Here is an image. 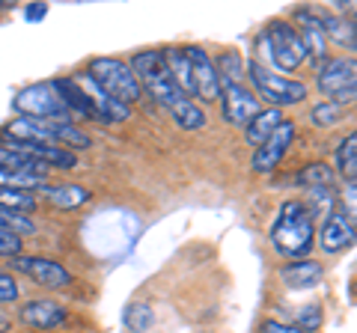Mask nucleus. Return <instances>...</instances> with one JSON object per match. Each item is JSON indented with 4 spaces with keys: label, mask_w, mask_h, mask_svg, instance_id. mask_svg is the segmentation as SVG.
Listing matches in <instances>:
<instances>
[{
    "label": "nucleus",
    "mask_w": 357,
    "mask_h": 333,
    "mask_svg": "<svg viewBox=\"0 0 357 333\" xmlns=\"http://www.w3.org/2000/svg\"><path fill=\"white\" fill-rule=\"evenodd\" d=\"M271 247L286 259H307V253L316 244V224L307 215V208L301 199H286L277 208L274 226L268 232Z\"/></svg>",
    "instance_id": "f257e3e1"
},
{
    "label": "nucleus",
    "mask_w": 357,
    "mask_h": 333,
    "mask_svg": "<svg viewBox=\"0 0 357 333\" xmlns=\"http://www.w3.org/2000/svg\"><path fill=\"white\" fill-rule=\"evenodd\" d=\"M128 65H131L134 77H137L140 90L149 93V95L155 98V104H161L170 116H173L185 102H191V98H188L182 90H178V84L173 81V75L167 72L161 51H140V54H134Z\"/></svg>",
    "instance_id": "f03ea898"
},
{
    "label": "nucleus",
    "mask_w": 357,
    "mask_h": 333,
    "mask_svg": "<svg viewBox=\"0 0 357 333\" xmlns=\"http://www.w3.org/2000/svg\"><path fill=\"white\" fill-rule=\"evenodd\" d=\"M86 77L110 98V102H116L122 107H131L143 98V90L131 72V65L119 57H93L86 65Z\"/></svg>",
    "instance_id": "7ed1b4c3"
},
{
    "label": "nucleus",
    "mask_w": 357,
    "mask_h": 333,
    "mask_svg": "<svg viewBox=\"0 0 357 333\" xmlns=\"http://www.w3.org/2000/svg\"><path fill=\"white\" fill-rule=\"evenodd\" d=\"M259 54L265 57L262 65L268 69H280V72H298L307 63V51L301 45L295 27L289 21H271L256 39Z\"/></svg>",
    "instance_id": "20e7f679"
},
{
    "label": "nucleus",
    "mask_w": 357,
    "mask_h": 333,
    "mask_svg": "<svg viewBox=\"0 0 357 333\" xmlns=\"http://www.w3.org/2000/svg\"><path fill=\"white\" fill-rule=\"evenodd\" d=\"M244 77H250L253 95L277 110L289 107V104H301L310 95L304 81H292V77H286V75H277L274 69H268L259 60H250L244 65Z\"/></svg>",
    "instance_id": "39448f33"
},
{
    "label": "nucleus",
    "mask_w": 357,
    "mask_h": 333,
    "mask_svg": "<svg viewBox=\"0 0 357 333\" xmlns=\"http://www.w3.org/2000/svg\"><path fill=\"white\" fill-rule=\"evenodd\" d=\"M316 84H319V93L325 95V102H333L340 107L354 104V98H357V63H354V57L321 60Z\"/></svg>",
    "instance_id": "423d86ee"
},
{
    "label": "nucleus",
    "mask_w": 357,
    "mask_h": 333,
    "mask_svg": "<svg viewBox=\"0 0 357 333\" xmlns=\"http://www.w3.org/2000/svg\"><path fill=\"white\" fill-rule=\"evenodd\" d=\"M13 110L18 116H30V119H72L54 81L30 84L24 90H18L13 98Z\"/></svg>",
    "instance_id": "0eeeda50"
},
{
    "label": "nucleus",
    "mask_w": 357,
    "mask_h": 333,
    "mask_svg": "<svg viewBox=\"0 0 357 333\" xmlns=\"http://www.w3.org/2000/svg\"><path fill=\"white\" fill-rule=\"evenodd\" d=\"M9 268L30 277L33 283H39L45 288H66L72 286V271L66 265L45 259V256H13L9 259Z\"/></svg>",
    "instance_id": "6e6552de"
},
{
    "label": "nucleus",
    "mask_w": 357,
    "mask_h": 333,
    "mask_svg": "<svg viewBox=\"0 0 357 333\" xmlns=\"http://www.w3.org/2000/svg\"><path fill=\"white\" fill-rule=\"evenodd\" d=\"M295 134H298L295 122H292V119H283L280 125L274 128V134H271V137H265V140L259 143V146L253 149L250 166H253L256 173H271L274 166L286 158L289 146H292V143H295Z\"/></svg>",
    "instance_id": "1a4fd4ad"
},
{
    "label": "nucleus",
    "mask_w": 357,
    "mask_h": 333,
    "mask_svg": "<svg viewBox=\"0 0 357 333\" xmlns=\"http://www.w3.org/2000/svg\"><path fill=\"white\" fill-rule=\"evenodd\" d=\"M316 244L325 253H342L349 250L354 244V212L345 206H337L333 212L325 217V224H321V232Z\"/></svg>",
    "instance_id": "9d476101"
},
{
    "label": "nucleus",
    "mask_w": 357,
    "mask_h": 333,
    "mask_svg": "<svg viewBox=\"0 0 357 333\" xmlns=\"http://www.w3.org/2000/svg\"><path fill=\"white\" fill-rule=\"evenodd\" d=\"M185 57H188V65H191L194 98H203V102H218V98H220V81H218V72H215V63H211L208 51L203 45H188Z\"/></svg>",
    "instance_id": "9b49d317"
},
{
    "label": "nucleus",
    "mask_w": 357,
    "mask_h": 333,
    "mask_svg": "<svg viewBox=\"0 0 357 333\" xmlns=\"http://www.w3.org/2000/svg\"><path fill=\"white\" fill-rule=\"evenodd\" d=\"M220 110H223V119L229 122V125L236 128H244L248 122L262 110V102L253 95V90H248L244 84L238 86H227V90H220Z\"/></svg>",
    "instance_id": "f8f14e48"
},
{
    "label": "nucleus",
    "mask_w": 357,
    "mask_h": 333,
    "mask_svg": "<svg viewBox=\"0 0 357 333\" xmlns=\"http://www.w3.org/2000/svg\"><path fill=\"white\" fill-rule=\"evenodd\" d=\"M295 33L304 45L307 57H316V60H325L328 54V39H325V27H321V9H312V6H301L295 9Z\"/></svg>",
    "instance_id": "ddd939ff"
},
{
    "label": "nucleus",
    "mask_w": 357,
    "mask_h": 333,
    "mask_svg": "<svg viewBox=\"0 0 357 333\" xmlns=\"http://www.w3.org/2000/svg\"><path fill=\"white\" fill-rule=\"evenodd\" d=\"M18 318L21 325H27L30 330H54L66 325V307L57 304V301H48V297H39V301H27L24 307L18 309Z\"/></svg>",
    "instance_id": "4468645a"
},
{
    "label": "nucleus",
    "mask_w": 357,
    "mask_h": 333,
    "mask_svg": "<svg viewBox=\"0 0 357 333\" xmlns=\"http://www.w3.org/2000/svg\"><path fill=\"white\" fill-rule=\"evenodd\" d=\"M321 277H325V268H321V262H316V259H292L280 268V280L286 288H292V292H304V288L319 286Z\"/></svg>",
    "instance_id": "2eb2a0df"
},
{
    "label": "nucleus",
    "mask_w": 357,
    "mask_h": 333,
    "mask_svg": "<svg viewBox=\"0 0 357 333\" xmlns=\"http://www.w3.org/2000/svg\"><path fill=\"white\" fill-rule=\"evenodd\" d=\"M286 116H283V110H277V107H265V110H259L248 125H244V137H248V143L250 146H259V143L265 140V137H271L274 134V128L280 125Z\"/></svg>",
    "instance_id": "dca6fc26"
},
{
    "label": "nucleus",
    "mask_w": 357,
    "mask_h": 333,
    "mask_svg": "<svg viewBox=\"0 0 357 333\" xmlns=\"http://www.w3.org/2000/svg\"><path fill=\"white\" fill-rule=\"evenodd\" d=\"M39 194L57 208H77V206H84L93 199V194L81 185H45Z\"/></svg>",
    "instance_id": "f3484780"
},
{
    "label": "nucleus",
    "mask_w": 357,
    "mask_h": 333,
    "mask_svg": "<svg viewBox=\"0 0 357 333\" xmlns=\"http://www.w3.org/2000/svg\"><path fill=\"white\" fill-rule=\"evenodd\" d=\"M321 27H325V39H331L333 45L354 51V24L345 15L321 13Z\"/></svg>",
    "instance_id": "a211bd4d"
},
{
    "label": "nucleus",
    "mask_w": 357,
    "mask_h": 333,
    "mask_svg": "<svg viewBox=\"0 0 357 333\" xmlns=\"http://www.w3.org/2000/svg\"><path fill=\"white\" fill-rule=\"evenodd\" d=\"M215 63V72H218V81H220V90H227V86H238L244 84V60L238 51H223Z\"/></svg>",
    "instance_id": "6ab92c4d"
},
{
    "label": "nucleus",
    "mask_w": 357,
    "mask_h": 333,
    "mask_svg": "<svg viewBox=\"0 0 357 333\" xmlns=\"http://www.w3.org/2000/svg\"><path fill=\"white\" fill-rule=\"evenodd\" d=\"M304 208L310 217H328L337 208V194L331 187H307V199Z\"/></svg>",
    "instance_id": "aec40b11"
},
{
    "label": "nucleus",
    "mask_w": 357,
    "mask_h": 333,
    "mask_svg": "<svg viewBox=\"0 0 357 333\" xmlns=\"http://www.w3.org/2000/svg\"><path fill=\"white\" fill-rule=\"evenodd\" d=\"M0 170H13V173H48L39 161H33L30 155L18 152V149H9V146H0Z\"/></svg>",
    "instance_id": "412c9836"
},
{
    "label": "nucleus",
    "mask_w": 357,
    "mask_h": 333,
    "mask_svg": "<svg viewBox=\"0 0 357 333\" xmlns=\"http://www.w3.org/2000/svg\"><path fill=\"white\" fill-rule=\"evenodd\" d=\"M337 166H340V173L345 176V182L354 185V179H357V134H354V131H349V137L340 143Z\"/></svg>",
    "instance_id": "4be33fe9"
},
{
    "label": "nucleus",
    "mask_w": 357,
    "mask_h": 333,
    "mask_svg": "<svg viewBox=\"0 0 357 333\" xmlns=\"http://www.w3.org/2000/svg\"><path fill=\"white\" fill-rule=\"evenodd\" d=\"M0 187H15V191H30L39 194L45 187L42 173H13V170H0Z\"/></svg>",
    "instance_id": "5701e85b"
},
{
    "label": "nucleus",
    "mask_w": 357,
    "mask_h": 333,
    "mask_svg": "<svg viewBox=\"0 0 357 333\" xmlns=\"http://www.w3.org/2000/svg\"><path fill=\"white\" fill-rule=\"evenodd\" d=\"M0 208H13V212L30 215L36 208V194L15 191V187H0Z\"/></svg>",
    "instance_id": "b1692460"
},
{
    "label": "nucleus",
    "mask_w": 357,
    "mask_h": 333,
    "mask_svg": "<svg viewBox=\"0 0 357 333\" xmlns=\"http://www.w3.org/2000/svg\"><path fill=\"white\" fill-rule=\"evenodd\" d=\"M0 229L3 232H13V235H33L36 232V224L30 220V215H21L13 212V208H0Z\"/></svg>",
    "instance_id": "393cba45"
},
{
    "label": "nucleus",
    "mask_w": 357,
    "mask_h": 333,
    "mask_svg": "<svg viewBox=\"0 0 357 333\" xmlns=\"http://www.w3.org/2000/svg\"><path fill=\"white\" fill-rule=\"evenodd\" d=\"M298 185L304 187H331L333 185V170L328 164H310L304 173H298Z\"/></svg>",
    "instance_id": "a878e982"
},
{
    "label": "nucleus",
    "mask_w": 357,
    "mask_h": 333,
    "mask_svg": "<svg viewBox=\"0 0 357 333\" xmlns=\"http://www.w3.org/2000/svg\"><path fill=\"white\" fill-rule=\"evenodd\" d=\"M342 114H345V107L340 104H333V102H321L312 107V125H319V128H331V125H337V122H342Z\"/></svg>",
    "instance_id": "bb28decb"
},
{
    "label": "nucleus",
    "mask_w": 357,
    "mask_h": 333,
    "mask_svg": "<svg viewBox=\"0 0 357 333\" xmlns=\"http://www.w3.org/2000/svg\"><path fill=\"white\" fill-rule=\"evenodd\" d=\"M152 318H155V313H152L149 304H131V307L126 309V325H128L131 330H137V333L146 330V327L152 325Z\"/></svg>",
    "instance_id": "cd10ccee"
},
{
    "label": "nucleus",
    "mask_w": 357,
    "mask_h": 333,
    "mask_svg": "<svg viewBox=\"0 0 357 333\" xmlns=\"http://www.w3.org/2000/svg\"><path fill=\"white\" fill-rule=\"evenodd\" d=\"M321 318H325V313H321V304L301 307V309H298V318H295V327L307 330V333H316V330L321 327Z\"/></svg>",
    "instance_id": "c85d7f7f"
},
{
    "label": "nucleus",
    "mask_w": 357,
    "mask_h": 333,
    "mask_svg": "<svg viewBox=\"0 0 357 333\" xmlns=\"http://www.w3.org/2000/svg\"><path fill=\"white\" fill-rule=\"evenodd\" d=\"M21 247H24V241L13 232H3L0 229V256L3 259H13V256H21Z\"/></svg>",
    "instance_id": "c756f323"
},
{
    "label": "nucleus",
    "mask_w": 357,
    "mask_h": 333,
    "mask_svg": "<svg viewBox=\"0 0 357 333\" xmlns=\"http://www.w3.org/2000/svg\"><path fill=\"white\" fill-rule=\"evenodd\" d=\"M18 283H15V277L13 274H3L0 271V304H13L18 301Z\"/></svg>",
    "instance_id": "7c9ffc66"
},
{
    "label": "nucleus",
    "mask_w": 357,
    "mask_h": 333,
    "mask_svg": "<svg viewBox=\"0 0 357 333\" xmlns=\"http://www.w3.org/2000/svg\"><path fill=\"white\" fill-rule=\"evenodd\" d=\"M259 333H307V330H301L295 325H283V321H265Z\"/></svg>",
    "instance_id": "2f4dec72"
},
{
    "label": "nucleus",
    "mask_w": 357,
    "mask_h": 333,
    "mask_svg": "<svg viewBox=\"0 0 357 333\" xmlns=\"http://www.w3.org/2000/svg\"><path fill=\"white\" fill-rule=\"evenodd\" d=\"M45 15H48V3H30L24 9V18L27 21H42Z\"/></svg>",
    "instance_id": "473e14b6"
}]
</instances>
